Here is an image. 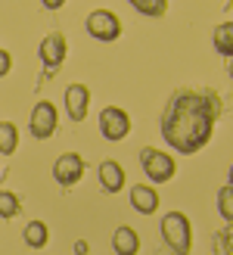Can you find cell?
Masks as SVG:
<instances>
[{"label":"cell","instance_id":"cell-13","mask_svg":"<svg viewBox=\"0 0 233 255\" xmlns=\"http://www.w3.org/2000/svg\"><path fill=\"white\" fill-rule=\"evenodd\" d=\"M22 240H25V246H28V249H44L47 240H50L47 224L44 221H28V224H25V231H22Z\"/></svg>","mask_w":233,"mask_h":255},{"label":"cell","instance_id":"cell-1","mask_svg":"<svg viewBox=\"0 0 233 255\" xmlns=\"http://www.w3.org/2000/svg\"><path fill=\"white\" fill-rule=\"evenodd\" d=\"M218 100L199 91H177L162 112V140L180 156L199 152L212 140Z\"/></svg>","mask_w":233,"mask_h":255},{"label":"cell","instance_id":"cell-24","mask_svg":"<svg viewBox=\"0 0 233 255\" xmlns=\"http://www.w3.org/2000/svg\"><path fill=\"white\" fill-rule=\"evenodd\" d=\"M227 75H230V78H233V59L227 62Z\"/></svg>","mask_w":233,"mask_h":255},{"label":"cell","instance_id":"cell-21","mask_svg":"<svg viewBox=\"0 0 233 255\" xmlns=\"http://www.w3.org/2000/svg\"><path fill=\"white\" fill-rule=\"evenodd\" d=\"M75 255H90L87 252V240H75Z\"/></svg>","mask_w":233,"mask_h":255},{"label":"cell","instance_id":"cell-16","mask_svg":"<svg viewBox=\"0 0 233 255\" xmlns=\"http://www.w3.org/2000/svg\"><path fill=\"white\" fill-rule=\"evenodd\" d=\"M218 212L227 224H233V190L230 187H221L218 190Z\"/></svg>","mask_w":233,"mask_h":255},{"label":"cell","instance_id":"cell-12","mask_svg":"<svg viewBox=\"0 0 233 255\" xmlns=\"http://www.w3.org/2000/svg\"><path fill=\"white\" fill-rule=\"evenodd\" d=\"M112 249H115V255H137L140 252V234L134 227L121 224L118 231L112 234Z\"/></svg>","mask_w":233,"mask_h":255},{"label":"cell","instance_id":"cell-14","mask_svg":"<svg viewBox=\"0 0 233 255\" xmlns=\"http://www.w3.org/2000/svg\"><path fill=\"white\" fill-rule=\"evenodd\" d=\"M215 50L221 56L233 59V22H224V25L215 28Z\"/></svg>","mask_w":233,"mask_h":255},{"label":"cell","instance_id":"cell-23","mask_svg":"<svg viewBox=\"0 0 233 255\" xmlns=\"http://www.w3.org/2000/svg\"><path fill=\"white\" fill-rule=\"evenodd\" d=\"M155 255H174L171 249H159V252H155Z\"/></svg>","mask_w":233,"mask_h":255},{"label":"cell","instance_id":"cell-8","mask_svg":"<svg viewBox=\"0 0 233 255\" xmlns=\"http://www.w3.org/2000/svg\"><path fill=\"white\" fill-rule=\"evenodd\" d=\"M41 62H44V69H47V75H53L59 66H62V59H66V37H62L59 31H53V34H47L44 41H41Z\"/></svg>","mask_w":233,"mask_h":255},{"label":"cell","instance_id":"cell-10","mask_svg":"<svg viewBox=\"0 0 233 255\" xmlns=\"http://www.w3.org/2000/svg\"><path fill=\"white\" fill-rule=\"evenodd\" d=\"M97 174H100V187L106 190V193H118V190L124 187V168L115 159H106L100 165Z\"/></svg>","mask_w":233,"mask_h":255},{"label":"cell","instance_id":"cell-17","mask_svg":"<svg viewBox=\"0 0 233 255\" xmlns=\"http://www.w3.org/2000/svg\"><path fill=\"white\" fill-rule=\"evenodd\" d=\"M19 196L16 193H9V190H3L0 193V218H16L19 215Z\"/></svg>","mask_w":233,"mask_h":255},{"label":"cell","instance_id":"cell-25","mask_svg":"<svg viewBox=\"0 0 233 255\" xmlns=\"http://www.w3.org/2000/svg\"><path fill=\"white\" fill-rule=\"evenodd\" d=\"M227 187H230V190H233V165H230V184H227Z\"/></svg>","mask_w":233,"mask_h":255},{"label":"cell","instance_id":"cell-11","mask_svg":"<svg viewBox=\"0 0 233 255\" xmlns=\"http://www.w3.org/2000/svg\"><path fill=\"white\" fill-rule=\"evenodd\" d=\"M131 206L140 215H152L155 209H159V193H155L149 184H134L131 187Z\"/></svg>","mask_w":233,"mask_h":255},{"label":"cell","instance_id":"cell-22","mask_svg":"<svg viewBox=\"0 0 233 255\" xmlns=\"http://www.w3.org/2000/svg\"><path fill=\"white\" fill-rule=\"evenodd\" d=\"M44 6H47V9H59L62 0H44Z\"/></svg>","mask_w":233,"mask_h":255},{"label":"cell","instance_id":"cell-6","mask_svg":"<svg viewBox=\"0 0 233 255\" xmlns=\"http://www.w3.org/2000/svg\"><path fill=\"white\" fill-rule=\"evenodd\" d=\"M100 134L106 140H124L131 134V119H127V112L118 109V106H106L100 112Z\"/></svg>","mask_w":233,"mask_h":255},{"label":"cell","instance_id":"cell-18","mask_svg":"<svg viewBox=\"0 0 233 255\" xmlns=\"http://www.w3.org/2000/svg\"><path fill=\"white\" fill-rule=\"evenodd\" d=\"M131 6L140 9L143 16H165V9H168L165 0H131Z\"/></svg>","mask_w":233,"mask_h":255},{"label":"cell","instance_id":"cell-3","mask_svg":"<svg viewBox=\"0 0 233 255\" xmlns=\"http://www.w3.org/2000/svg\"><path fill=\"white\" fill-rule=\"evenodd\" d=\"M140 165H143V174L152 184H165V181H171V177L177 174V162L168 156V152L152 149V146L140 149Z\"/></svg>","mask_w":233,"mask_h":255},{"label":"cell","instance_id":"cell-9","mask_svg":"<svg viewBox=\"0 0 233 255\" xmlns=\"http://www.w3.org/2000/svg\"><path fill=\"white\" fill-rule=\"evenodd\" d=\"M87 106H90V91L84 84H69L66 87V109L72 122H84L87 119Z\"/></svg>","mask_w":233,"mask_h":255},{"label":"cell","instance_id":"cell-7","mask_svg":"<svg viewBox=\"0 0 233 255\" xmlns=\"http://www.w3.org/2000/svg\"><path fill=\"white\" fill-rule=\"evenodd\" d=\"M84 168L87 165H84V159L78 156V152H62V156L56 159V165H53V177L62 187H75L84 177Z\"/></svg>","mask_w":233,"mask_h":255},{"label":"cell","instance_id":"cell-2","mask_svg":"<svg viewBox=\"0 0 233 255\" xmlns=\"http://www.w3.org/2000/svg\"><path fill=\"white\" fill-rule=\"evenodd\" d=\"M162 240L165 249H171L174 255H190L193 249V231H190V218L184 212H168L162 218Z\"/></svg>","mask_w":233,"mask_h":255},{"label":"cell","instance_id":"cell-4","mask_svg":"<svg viewBox=\"0 0 233 255\" xmlns=\"http://www.w3.org/2000/svg\"><path fill=\"white\" fill-rule=\"evenodd\" d=\"M56 122H59L56 106L50 103V100H41V103L31 109V116H28V131H31L34 140H47V137H53Z\"/></svg>","mask_w":233,"mask_h":255},{"label":"cell","instance_id":"cell-15","mask_svg":"<svg viewBox=\"0 0 233 255\" xmlns=\"http://www.w3.org/2000/svg\"><path fill=\"white\" fill-rule=\"evenodd\" d=\"M19 146V131L12 122H0V156H12Z\"/></svg>","mask_w":233,"mask_h":255},{"label":"cell","instance_id":"cell-19","mask_svg":"<svg viewBox=\"0 0 233 255\" xmlns=\"http://www.w3.org/2000/svg\"><path fill=\"white\" fill-rule=\"evenodd\" d=\"M218 240L224 243V249H227V255H233V224H227L221 234H218Z\"/></svg>","mask_w":233,"mask_h":255},{"label":"cell","instance_id":"cell-5","mask_svg":"<svg viewBox=\"0 0 233 255\" xmlns=\"http://www.w3.org/2000/svg\"><path fill=\"white\" fill-rule=\"evenodd\" d=\"M87 34L97 37V41H115V37L121 34V22L115 16L112 9H94L87 16Z\"/></svg>","mask_w":233,"mask_h":255},{"label":"cell","instance_id":"cell-20","mask_svg":"<svg viewBox=\"0 0 233 255\" xmlns=\"http://www.w3.org/2000/svg\"><path fill=\"white\" fill-rule=\"evenodd\" d=\"M9 69H12V56L6 53V50H0V78H3Z\"/></svg>","mask_w":233,"mask_h":255}]
</instances>
